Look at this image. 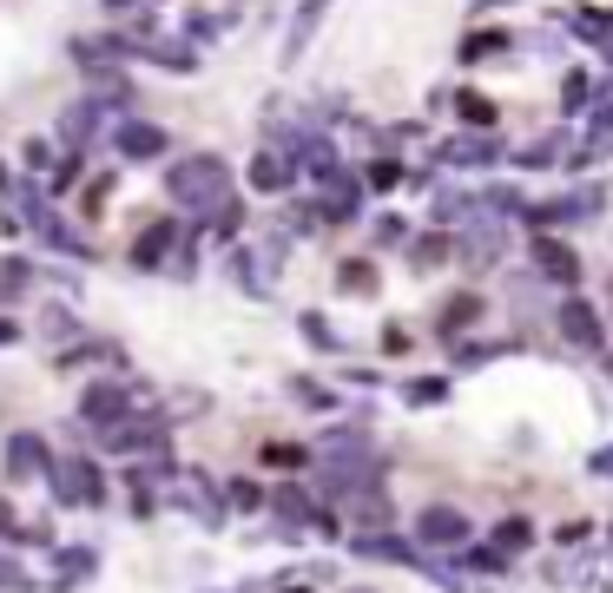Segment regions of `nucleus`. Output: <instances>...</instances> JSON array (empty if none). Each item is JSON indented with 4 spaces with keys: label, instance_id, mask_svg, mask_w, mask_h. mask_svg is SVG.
Listing matches in <instances>:
<instances>
[{
    "label": "nucleus",
    "instance_id": "f257e3e1",
    "mask_svg": "<svg viewBox=\"0 0 613 593\" xmlns=\"http://www.w3.org/2000/svg\"><path fill=\"white\" fill-rule=\"evenodd\" d=\"M165 191H172V205H185L198 218H218L231 205V172H225L218 152H191V158L165 165Z\"/></svg>",
    "mask_w": 613,
    "mask_h": 593
},
{
    "label": "nucleus",
    "instance_id": "20e7f679",
    "mask_svg": "<svg viewBox=\"0 0 613 593\" xmlns=\"http://www.w3.org/2000/svg\"><path fill=\"white\" fill-rule=\"evenodd\" d=\"M79 422L99 429V436H112L119 422H132V383H86V396H79Z\"/></svg>",
    "mask_w": 613,
    "mask_h": 593
},
{
    "label": "nucleus",
    "instance_id": "f03ea898",
    "mask_svg": "<svg viewBox=\"0 0 613 593\" xmlns=\"http://www.w3.org/2000/svg\"><path fill=\"white\" fill-rule=\"evenodd\" d=\"M53 449H46V436L40 429H13L7 436V449H0V475H7V488H33V482H53Z\"/></svg>",
    "mask_w": 613,
    "mask_h": 593
},
{
    "label": "nucleus",
    "instance_id": "9b49d317",
    "mask_svg": "<svg viewBox=\"0 0 613 593\" xmlns=\"http://www.w3.org/2000/svg\"><path fill=\"white\" fill-rule=\"evenodd\" d=\"M423 541H436V548H462V541H469V521H462L456 508H429V515H423Z\"/></svg>",
    "mask_w": 613,
    "mask_h": 593
},
{
    "label": "nucleus",
    "instance_id": "0eeeda50",
    "mask_svg": "<svg viewBox=\"0 0 613 593\" xmlns=\"http://www.w3.org/2000/svg\"><path fill=\"white\" fill-rule=\"evenodd\" d=\"M112 145H119V158H165V152H172L165 125H152V119H125V125L112 132Z\"/></svg>",
    "mask_w": 613,
    "mask_h": 593
},
{
    "label": "nucleus",
    "instance_id": "f3484780",
    "mask_svg": "<svg viewBox=\"0 0 613 593\" xmlns=\"http://www.w3.org/2000/svg\"><path fill=\"white\" fill-rule=\"evenodd\" d=\"M568 337H601V323H588V304H568Z\"/></svg>",
    "mask_w": 613,
    "mask_h": 593
},
{
    "label": "nucleus",
    "instance_id": "423d86ee",
    "mask_svg": "<svg viewBox=\"0 0 613 593\" xmlns=\"http://www.w3.org/2000/svg\"><path fill=\"white\" fill-rule=\"evenodd\" d=\"M99 132H106V106H99V99H79V106L59 112V145H66V152H86Z\"/></svg>",
    "mask_w": 613,
    "mask_h": 593
},
{
    "label": "nucleus",
    "instance_id": "4be33fe9",
    "mask_svg": "<svg viewBox=\"0 0 613 593\" xmlns=\"http://www.w3.org/2000/svg\"><path fill=\"white\" fill-rule=\"evenodd\" d=\"M0 191H7V165H0Z\"/></svg>",
    "mask_w": 613,
    "mask_h": 593
},
{
    "label": "nucleus",
    "instance_id": "a211bd4d",
    "mask_svg": "<svg viewBox=\"0 0 613 593\" xmlns=\"http://www.w3.org/2000/svg\"><path fill=\"white\" fill-rule=\"evenodd\" d=\"M541 264H548V271H555V277H574V257H568V251H561V244H541Z\"/></svg>",
    "mask_w": 613,
    "mask_h": 593
},
{
    "label": "nucleus",
    "instance_id": "aec40b11",
    "mask_svg": "<svg viewBox=\"0 0 613 593\" xmlns=\"http://www.w3.org/2000/svg\"><path fill=\"white\" fill-rule=\"evenodd\" d=\"M396 178H403V165H390V158H376V165H370V185H383V191H390Z\"/></svg>",
    "mask_w": 613,
    "mask_h": 593
},
{
    "label": "nucleus",
    "instance_id": "412c9836",
    "mask_svg": "<svg viewBox=\"0 0 613 593\" xmlns=\"http://www.w3.org/2000/svg\"><path fill=\"white\" fill-rule=\"evenodd\" d=\"M7 343H20V323H13V317H0V350H7Z\"/></svg>",
    "mask_w": 613,
    "mask_h": 593
},
{
    "label": "nucleus",
    "instance_id": "39448f33",
    "mask_svg": "<svg viewBox=\"0 0 613 593\" xmlns=\"http://www.w3.org/2000/svg\"><path fill=\"white\" fill-rule=\"evenodd\" d=\"M330 7H337V0H297V13H291V26H284V53H277L284 66H297V59L310 53V40H317V26L330 20Z\"/></svg>",
    "mask_w": 613,
    "mask_h": 593
},
{
    "label": "nucleus",
    "instance_id": "4468645a",
    "mask_svg": "<svg viewBox=\"0 0 613 593\" xmlns=\"http://www.w3.org/2000/svg\"><path fill=\"white\" fill-rule=\"evenodd\" d=\"M33 587H40V581H33L13 554H0V593H33Z\"/></svg>",
    "mask_w": 613,
    "mask_h": 593
},
{
    "label": "nucleus",
    "instance_id": "2eb2a0df",
    "mask_svg": "<svg viewBox=\"0 0 613 593\" xmlns=\"http://www.w3.org/2000/svg\"><path fill=\"white\" fill-rule=\"evenodd\" d=\"M462 119H469V125H495V99H482V92H462Z\"/></svg>",
    "mask_w": 613,
    "mask_h": 593
},
{
    "label": "nucleus",
    "instance_id": "dca6fc26",
    "mask_svg": "<svg viewBox=\"0 0 613 593\" xmlns=\"http://www.w3.org/2000/svg\"><path fill=\"white\" fill-rule=\"evenodd\" d=\"M20 158H26V172H53V165H59L46 139H26V152H20Z\"/></svg>",
    "mask_w": 613,
    "mask_h": 593
},
{
    "label": "nucleus",
    "instance_id": "6ab92c4d",
    "mask_svg": "<svg viewBox=\"0 0 613 593\" xmlns=\"http://www.w3.org/2000/svg\"><path fill=\"white\" fill-rule=\"evenodd\" d=\"M13 535H20V515H13V502L0 495V548H13Z\"/></svg>",
    "mask_w": 613,
    "mask_h": 593
},
{
    "label": "nucleus",
    "instance_id": "7ed1b4c3",
    "mask_svg": "<svg viewBox=\"0 0 613 593\" xmlns=\"http://www.w3.org/2000/svg\"><path fill=\"white\" fill-rule=\"evenodd\" d=\"M46 488H53L59 508H99V502H106V475L92 469V455H59Z\"/></svg>",
    "mask_w": 613,
    "mask_h": 593
},
{
    "label": "nucleus",
    "instance_id": "1a4fd4ad",
    "mask_svg": "<svg viewBox=\"0 0 613 593\" xmlns=\"http://www.w3.org/2000/svg\"><path fill=\"white\" fill-rule=\"evenodd\" d=\"M92 574H99V554H92V548H59V554H53V593L86 587Z\"/></svg>",
    "mask_w": 613,
    "mask_h": 593
},
{
    "label": "nucleus",
    "instance_id": "ddd939ff",
    "mask_svg": "<svg viewBox=\"0 0 613 593\" xmlns=\"http://www.w3.org/2000/svg\"><path fill=\"white\" fill-rule=\"evenodd\" d=\"M33 284V271H26V257H0V297H20Z\"/></svg>",
    "mask_w": 613,
    "mask_h": 593
},
{
    "label": "nucleus",
    "instance_id": "9d476101",
    "mask_svg": "<svg viewBox=\"0 0 613 593\" xmlns=\"http://www.w3.org/2000/svg\"><path fill=\"white\" fill-rule=\"evenodd\" d=\"M297 165H304V158H291V152H258V158H251V185H258V191H291V185H297Z\"/></svg>",
    "mask_w": 613,
    "mask_h": 593
},
{
    "label": "nucleus",
    "instance_id": "f8f14e48",
    "mask_svg": "<svg viewBox=\"0 0 613 593\" xmlns=\"http://www.w3.org/2000/svg\"><path fill=\"white\" fill-rule=\"evenodd\" d=\"M502 46H508V33H469V40H462V59H469V66H482V59H489V53H502Z\"/></svg>",
    "mask_w": 613,
    "mask_h": 593
},
{
    "label": "nucleus",
    "instance_id": "6e6552de",
    "mask_svg": "<svg viewBox=\"0 0 613 593\" xmlns=\"http://www.w3.org/2000/svg\"><path fill=\"white\" fill-rule=\"evenodd\" d=\"M172 244H178V218H158L152 231H139V244H132V264H139V271H165Z\"/></svg>",
    "mask_w": 613,
    "mask_h": 593
}]
</instances>
